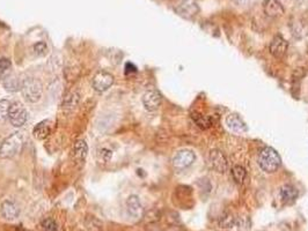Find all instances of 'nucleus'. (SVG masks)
Returning a JSON list of instances; mask_svg holds the SVG:
<instances>
[{"mask_svg": "<svg viewBox=\"0 0 308 231\" xmlns=\"http://www.w3.org/2000/svg\"><path fill=\"white\" fill-rule=\"evenodd\" d=\"M257 162L263 171H265L266 173H273L281 167L282 158L276 149L271 147H265L260 152Z\"/></svg>", "mask_w": 308, "mask_h": 231, "instance_id": "f257e3e1", "label": "nucleus"}, {"mask_svg": "<svg viewBox=\"0 0 308 231\" xmlns=\"http://www.w3.org/2000/svg\"><path fill=\"white\" fill-rule=\"evenodd\" d=\"M21 93L24 99L29 103L39 102L43 94L42 82L36 77H28L22 80Z\"/></svg>", "mask_w": 308, "mask_h": 231, "instance_id": "f03ea898", "label": "nucleus"}, {"mask_svg": "<svg viewBox=\"0 0 308 231\" xmlns=\"http://www.w3.org/2000/svg\"><path fill=\"white\" fill-rule=\"evenodd\" d=\"M23 140H22L21 133H13L6 138L0 145V156L2 158H11L20 153Z\"/></svg>", "mask_w": 308, "mask_h": 231, "instance_id": "7ed1b4c3", "label": "nucleus"}, {"mask_svg": "<svg viewBox=\"0 0 308 231\" xmlns=\"http://www.w3.org/2000/svg\"><path fill=\"white\" fill-rule=\"evenodd\" d=\"M8 119L14 127H21L26 124L28 119V112L23 104L20 102H13L9 105Z\"/></svg>", "mask_w": 308, "mask_h": 231, "instance_id": "20e7f679", "label": "nucleus"}, {"mask_svg": "<svg viewBox=\"0 0 308 231\" xmlns=\"http://www.w3.org/2000/svg\"><path fill=\"white\" fill-rule=\"evenodd\" d=\"M175 11L180 17L190 20L199 13V5L196 0H182Z\"/></svg>", "mask_w": 308, "mask_h": 231, "instance_id": "39448f33", "label": "nucleus"}, {"mask_svg": "<svg viewBox=\"0 0 308 231\" xmlns=\"http://www.w3.org/2000/svg\"><path fill=\"white\" fill-rule=\"evenodd\" d=\"M114 83V76L110 74L109 72L100 71L97 72L93 79V88L97 93H103L108 90Z\"/></svg>", "mask_w": 308, "mask_h": 231, "instance_id": "423d86ee", "label": "nucleus"}, {"mask_svg": "<svg viewBox=\"0 0 308 231\" xmlns=\"http://www.w3.org/2000/svg\"><path fill=\"white\" fill-rule=\"evenodd\" d=\"M195 160H196V156H195L194 152L184 149V151H180L174 156V158H173V165H174L175 169L184 170L187 168H189L194 163Z\"/></svg>", "mask_w": 308, "mask_h": 231, "instance_id": "0eeeda50", "label": "nucleus"}, {"mask_svg": "<svg viewBox=\"0 0 308 231\" xmlns=\"http://www.w3.org/2000/svg\"><path fill=\"white\" fill-rule=\"evenodd\" d=\"M161 101H162L161 94H160L158 90H154V89L147 90L143 96L144 108L150 112L158 110L160 105H161Z\"/></svg>", "mask_w": 308, "mask_h": 231, "instance_id": "6e6552de", "label": "nucleus"}, {"mask_svg": "<svg viewBox=\"0 0 308 231\" xmlns=\"http://www.w3.org/2000/svg\"><path fill=\"white\" fill-rule=\"evenodd\" d=\"M270 54L277 59L284 58L288 49V43L284 37L281 35L275 36L270 43Z\"/></svg>", "mask_w": 308, "mask_h": 231, "instance_id": "1a4fd4ad", "label": "nucleus"}, {"mask_svg": "<svg viewBox=\"0 0 308 231\" xmlns=\"http://www.w3.org/2000/svg\"><path fill=\"white\" fill-rule=\"evenodd\" d=\"M210 162H211L213 170H216L219 173H224L228 168L227 157L219 149H213L210 153Z\"/></svg>", "mask_w": 308, "mask_h": 231, "instance_id": "9d476101", "label": "nucleus"}, {"mask_svg": "<svg viewBox=\"0 0 308 231\" xmlns=\"http://www.w3.org/2000/svg\"><path fill=\"white\" fill-rule=\"evenodd\" d=\"M263 12L269 18H278L284 14L285 9L279 0H264Z\"/></svg>", "mask_w": 308, "mask_h": 231, "instance_id": "9b49d317", "label": "nucleus"}, {"mask_svg": "<svg viewBox=\"0 0 308 231\" xmlns=\"http://www.w3.org/2000/svg\"><path fill=\"white\" fill-rule=\"evenodd\" d=\"M127 206H128L129 214H130L133 218L139 220V218L144 216V207H143V205H141L140 199L138 198L137 195L129 196L128 201H127Z\"/></svg>", "mask_w": 308, "mask_h": 231, "instance_id": "f8f14e48", "label": "nucleus"}, {"mask_svg": "<svg viewBox=\"0 0 308 231\" xmlns=\"http://www.w3.org/2000/svg\"><path fill=\"white\" fill-rule=\"evenodd\" d=\"M0 213H1L2 217H5L6 220L13 221L20 215V208H19V206L15 202L6 200L0 206Z\"/></svg>", "mask_w": 308, "mask_h": 231, "instance_id": "ddd939ff", "label": "nucleus"}, {"mask_svg": "<svg viewBox=\"0 0 308 231\" xmlns=\"http://www.w3.org/2000/svg\"><path fill=\"white\" fill-rule=\"evenodd\" d=\"M226 125H227L228 129L234 133L241 134L247 132L246 123L235 114H231L227 116V118H226Z\"/></svg>", "mask_w": 308, "mask_h": 231, "instance_id": "4468645a", "label": "nucleus"}, {"mask_svg": "<svg viewBox=\"0 0 308 231\" xmlns=\"http://www.w3.org/2000/svg\"><path fill=\"white\" fill-rule=\"evenodd\" d=\"M88 153V146L85 140H78L73 147V157L77 163L83 164Z\"/></svg>", "mask_w": 308, "mask_h": 231, "instance_id": "2eb2a0df", "label": "nucleus"}, {"mask_svg": "<svg viewBox=\"0 0 308 231\" xmlns=\"http://www.w3.org/2000/svg\"><path fill=\"white\" fill-rule=\"evenodd\" d=\"M51 121L50 120H43L41 121V123H39L36 125L35 127H34L33 130V134L34 136L40 140H43L45 138H48V136L51 134Z\"/></svg>", "mask_w": 308, "mask_h": 231, "instance_id": "dca6fc26", "label": "nucleus"}, {"mask_svg": "<svg viewBox=\"0 0 308 231\" xmlns=\"http://www.w3.org/2000/svg\"><path fill=\"white\" fill-rule=\"evenodd\" d=\"M298 195H299V192L295 189L294 186L292 185H284L281 190V196L286 204H292L297 200Z\"/></svg>", "mask_w": 308, "mask_h": 231, "instance_id": "f3484780", "label": "nucleus"}, {"mask_svg": "<svg viewBox=\"0 0 308 231\" xmlns=\"http://www.w3.org/2000/svg\"><path fill=\"white\" fill-rule=\"evenodd\" d=\"M21 85L22 80L19 79V77L15 76V74H9L4 80V87L8 92H18V90H21Z\"/></svg>", "mask_w": 308, "mask_h": 231, "instance_id": "a211bd4d", "label": "nucleus"}, {"mask_svg": "<svg viewBox=\"0 0 308 231\" xmlns=\"http://www.w3.org/2000/svg\"><path fill=\"white\" fill-rule=\"evenodd\" d=\"M191 118H193L195 124L202 130L210 129L212 126V119L210 116H204L202 114H198V112H195V114L191 115Z\"/></svg>", "mask_w": 308, "mask_h": 231, "instance_id": "6ab92c4d", "label": "nucleus"}, {"mask_svg": "<svg viewBox=\"0 0 308 231\" xmlns=\"http://www.w3.org/2000/svg\"><path fill=\"white\" fill-rule=\"evenodd\" d=\"M232 176H233L234 182L239 184V185H241V184H243L244 179H246L247 171L241 165H235L233 169H232Z\"/></svg>", "mask_w": 308, "mask_h": 231, "instance_id": "aec40b11", "label": "nucleus"}, {"mask_svg": "<svg viewBox=\"0 0 308 231\" xmlns=\"http://www.w3.org/2000/svg\"><path fill=\"white\" fill-rule=\"evenodd\" d=\"M79 99H80L79 94H78L77 92H71L70 94H67V95H66L64 102H63V105H64V108H66V109L74 108L75 105L79 103Z\"/></svg>", "mask_w": 308, "mask_h": 231, "instance_id": "412c9836", "label": "nucleus"}, {"mask_svg": "<svg viewBox=\"0 0 308 231\" xmlns=\"http://www.w3.org/2000/svg\"><path fill=\"white\" fill-rule=\"evenodd\" d=\"M9 103L7 99H1L0 101V124L4 123V121L8 118V110H9Z\"/></svg>", "mask_w": 308, "mask_h": 231, "instance_id": "4be33fe9", "label": "nucleus"}, {"mask_svg": "<svg viewBox=\"0 0 308 231\" xmlns=\"http://www.w3.org/2000/svg\"><path fill=\"white\" fill-rule=\"evenodd\" d=\"M42 229L43 231H57V223L52 218H45L42 222Z\"/></svg>", "mask_w": 308, "mask_h": 231, "instance_id": "5701e85b", "label": "nucleus"}, {"mask_svg": "<svg viewBox=\"0 0 308 231\" xmlns=\"http://www.w3.org/2000/svg\"><path fill=\"white\" fill-rule=\"evenodd\" d=\"M9 67H11V60H9V59L7 58L0 59V80L4 77L6 72L8 71Z\"/></svg>", "mask_w": 308, "mask_h": 231, "instance_id": "b1692460", "label": "nucleus"}, {"mask_svg": "<svg viewBox=\"0 0 308 231\" xmlns=\"http://www.w3.org/2000/svg\"><path fill=\"white\" fill-rule=\"evenodd\" d=\"M34 51H35L36 55L44 56L46 54V51H48V46H46L44 42H39L34 45Z\"/></svg>", "mask_w": 308, "mask_h": 231, "instance_id": "393cba45", "label": "nucleus"}, {"mask_svg": "<svg viewBox=\"0 0 308 231\" xmlns=\"http://www.w3.org/2000/svg\"><path fill=\"white\" fill-rule=\"evenodd\" d=\"M233 223H234L233 217L227 216L226 218H222V221L220 222V226H221V228H231Z\"/></svg>", "mask_w": 308, "mask_h": 231, "instance_id": "a878e982", "label": "nucleus"}, {"mask_svg": "<svg viewBox=\"0 0 308 231\" xmlns=\"http://www.w3.org/2000/svg\"><path fill=\"white\" fill-rule=\"evenodd\" d=\"M101 156H102V158L103 160H105L106 162H108L110 158H111V156H112V152L111 151H109V149H102L101 151Z\"/></svg>", "mask_w": 308, "mask_h": 231, "instance_id": "bb28decb", "label": "nucleus"}, {"mask_svg": "<svg viewBox=\"0 0 308 231\" xmlns=\"http://www.w3.org/2000/svg\"><path fill=\"white\" fill-rule=\"evenodd\" d=\"M125 68H127V73L128 72H137V68L134 65H132L131 62H128L127 66H125Z\"/></svg>", "mask_w": 308, "mask_h": 231, "instance_id": "cd10ccee", "label": "nucleus"}]
</instances>
